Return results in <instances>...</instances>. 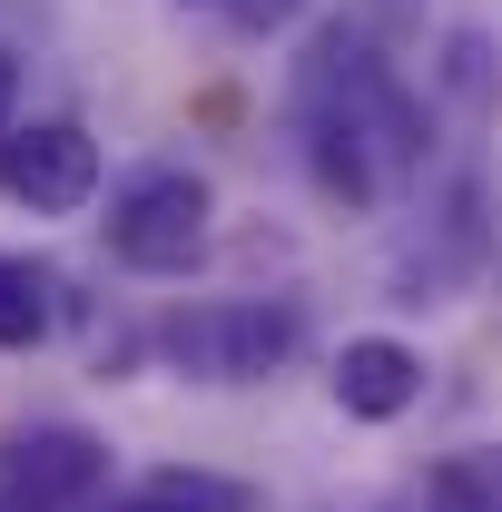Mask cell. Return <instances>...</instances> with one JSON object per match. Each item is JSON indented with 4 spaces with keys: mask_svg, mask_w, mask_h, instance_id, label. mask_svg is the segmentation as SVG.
<instances>
[{
    "mask_svg": "<svg viewBox=\"0 0 502 512\" xmlns=\"http://www.w3.org/2000/svg\"><path fill=\"white\" fill-rule=\"evenodd\" d=\"M296 345H306V316L286 296H207V306H178L158 325V355L188 384H256V375H276Z\"/></svg>",
    "mask_w": 502,
    "mask_h": 512,
    "instance_id": "obj_1",
    "label": "cell"
},
{
    "mask_svg": "<svg viewBox=\"0 0 502 512\" xmlns=\"http://www.w3.org/2000/svg\"><path fill=\"white\" fill-rule=\"evenodd\" d=\"M99 227H109V256L128 276H188L217 237V188L197 168H138V178H119Z\"/></svg>",
    "mask_w": 502,
    "mask_h": 512,
    "instance_id": "obj_2",
    "label": "cell"
},
{
    "mask_svg": "<svg viewBox=\"0 0 502 512\" xmlns=\"http://www.w3.org/2000/svg\"><path fill=\"white\" fill-rule=\"evenodd\" d=\"M99 138L79 119H10L0 128V197L30 217H79L99 197Z\"/></svg>",
    "mask_w": 502,
    "mask_h": 512,
    "instance_id": "obj_3",
    "label": "cell"
},
{
    "mask_svg": "<svg viewBox=\"0 0 502 512\" xmlns=\"http://www.w3.org/2000/svg\"><path fill=\"white\" fill-rule=\"evenodd\" d=\"M0 493L10 512H79L109 493V444L89 424H20L0 444Z\"/></svg>",
    "mask_w": 502,
    "mask_h": 512,
    "instance_id": "obj_4",
    "label": "cell"
},
{
    "mask_svg": "<svg viewBox=\"0 0 502 512\" xmlns=\"http://www.w3.org/2000/svg\"><path fill=\"white\" fill-rule=\"evenodd\" d=\"M325 384H335V404H345L355 424H404V414L424 404V355H414L404 335H345Z\"/></svg>",
    "mask_w": 502,
    "mask_h": 512,
    "instance_id": "obj_5",
    "label": "cell"
},
{
    "mask_svg": "<svg viewBox=\"0 0 502 512\" xmlns=\"http://www.w3.org/2000/svg\"><path fill=\"white\" fill-rule=\"evenodd\" d=\"M60 325V276L40 266V256H0V345L20 355V345H40Z\"/></svg>",
    "mask_w": 502,
    "mask_h": 512,
    "instance_id": "obj_6",
    "label": "cell"
},
{
    "mask_svg": "<svg viewBox=\"0 0 502 512\" xmlns=\"http://www.w3.org/2000/svg\"><path fill=\"white\" fill-rule=\"evenodd\" d=\"M306 168H315V188L345 197V207H375L384 197V168L345 138V128H325V119H306Z\"/></svg>",
    "mask_w": 502,
    "mask_h": 512,
    "instance_id": "obj_7",
    "label": "cell"
},
{
    "mask_svg": "<svg viewBox=\"0 0 502 512\" xmlns=\"http://www.w3.org/2000/svg\"><path fill=\"white\" fill-rule=\"evenodd\" d=\"M424 512H502V444L443 453L434 483H424Z\"/></svg>",
    "mask_w": 502,
    "mask_h": 512,
    "instance_id": "obj_8",
    "label": "cell"
},
{
    "mask_svg": "<svg viewBox=\"0 0 502 512\" xmlns=\"http://www.w3.org/2000/svg\"><path fill=\"white\" fill-rule=\"evenodd\" d=\"M434 79H443V99L483 109V99H493V30H483V20H453V30H443V60H434Z\"/></svg>",
    "mask_w": 502,
    "mask_h": 512,
    "instance_id": "obj_9",
    "label": "cell"
},
{
    "mask_svg": "<svg viewBox=\"0 0 502 512\" xmlns=\"http://www.w3.org/2000/svg\"><path fill=\"white\" fill-rule=\"evenodd\" d=\"M188 10H247V0H188Z\"/></svg>",
    "mask_w": 502,
    "mask_h": 512,
    "instance_id": "obj_10",
    "label": "cell"
}]
</instances>
